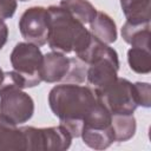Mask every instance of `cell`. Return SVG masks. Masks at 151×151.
I'll list each match as a JSON object with an SVG mask.
<instances>
[{
    "label": "cell",
    "mask_w": 151,
    "mask_h": 151,
    "mask_svg": "<svg viewBox=\"0 0 151 151\" xmlns=\"http://www.w3.org/2000/svg\"><path fill=\"white\" fill-rule=\"evenodd\" d=\"M98 101V96L91 86L76 83L55 85L48 93L51 111L73 138L80 137L84 120Z\"/></svg>",
    "instance_id": "1"
},
{
    "label": "cell",
    "mask_w": 151,
    "mask_h": 151,
    "mask_svg": "<svg viewBox=\"0 0 151 151\" xmlns=\"http://www.w3.org/2000/svg\"><path fill=\"white\" fill-rule=\"evenodd\" d=\"M47 12L50 48L64 54L81 53L91 41V31L60 6H50Z\"/></svg>",
    "instance_id": "2"
},
{
    "label": "cell",
    "mask_w": 151,
    "mask_h": 151,
    "mask_svg": "<svg viewBox=\"0 0 151 151\" xmlns=\"http://www.w3.org/2000/svg\"><path fill=\"white\" fill-rule=\"evenodd\" d=\"M24 88L25 81L18 72H5L0 85V114L17 125L27 123L34 113V101Z\"/></svg>",
    "instance_id": "3"
},
{
    "label": "cell",
    "mask_w": 151,
    "mask_h": 151,
    "mask_svg": "<svg viewBox=\"0 0 151 151\" xmlns=\"http://www.w3.org/2000/svg\"><path fill=\"white\" fill-rule=\"evenodd\" d=\"M42 55L39 46L27 41L18 42L13 47L9 60L13 70L22 77L26 88L38 86L42 81L40 76Z\"/></svg>",
    "instance_id": "4"
},
{
    "label": "cell",
    "mask_w": 151,
    "mask_h": 151,
    "mask_svg": "<svg viewBox=\"0 0 151 151\" xmlns=\"http://www.w3.org/2000/svg\"><path fill=\"white\" fill-rule=\"evenodd\" d=\"M26 151H64L71 146L73 137L68 130L59 124L50 127L21 126Z\"/></svg>",
    "instance_id": "5"
},
{
    "label": "cell",
    "mask_w": 151,
    "mask_h": 151,
    "mask_svg": "<svg viewBox=\"0 0 151 151\" xmlns=\"http://www.w3.org/2000/svg\"><path fill=\"white\" fill-rule=\"evenodd\" d=\"M96 93L111 114H133L138 107L134 84L125 78L118 77L109 87Z\"/></svg>",
    "instance_id": "6"
},
{
    "label": "cell",
    "mask_w": 151,
    "mask_h": 151,
    "mask_svg": "<svg viewBox=\"0 0 151 151\" xmlns=\"http://www.w3.org/2000/svg\"><path fill=\"white\" fill-rule=\"evenodd\" d=\"M19 31L25 41L37 46L47 44L48 38V12L46 7L32 6L21 14Z\"/></svg>",
    "instance_id": "7"
},
{
    "label": "cell",
    "mask_w": 151,
    "mask_h": 151,
    "mask_svg": "<svg viewBox=\"0 0 151 151\" xmlns=\"http://www.w3.org/2000/svg\"><path fill=\"white\" fill-rule=\"evenodd\" d=\"M71 66V58L60 52H48L42 55L40 76L42 81L53 84L65 80Z\"/></svg>",
    "instance_id": "8"
},
{
    "label": "cell",
    "mask_w": 151,
    "mask_h": 151,
    "mask_svg": "<svg viewBox=\"0 0 151 151\" xmlns=\"http://www.w3.org/2000/svg\"><path fill=\"white\" fill-rule=\"evenodd\" d=\"M26 151V140L22 129L0 114V151Z\"/></svg>",
    "instance_id": "9"
},
{
    "label": "cell",
    "mask_w": 151,
    "mask_h": 151,
    "mask_svg": "<svg viewBox=\"0 0 151 151\" xmlns=\"http://www.w3.org/2000/svg\"><path fill=\"white\" fill-rule=\"evenodd\" d=\"M122 38L125 42L131 45V47H146L150 48L151 38V24H132L125 21L122 27Z\"/></svg>",
    "instance_id": "10"
},
{
    "label": "cell",
    "mask_w": 151,
    "mask_h": 151,
    "mask_svg": "<svg viewBox=\"0 0 151 151\" xmlns=\"http://www.w3.org/2000/svg\"><path fill=\"white\" fill-rule=\"evenodd\" d=\"M91 33L105 44H112L117 40V26L113 19L105 12L97 11L96 17L90 22Z\"/></svg>",
    "instance_id": "11"
},
{
    "label": "cell",
    "mask_w": 151,
    "mask_h": 151,
    "mask_svg": "<svg viewBox=\"0 0 151 151\" xmlns=\"http://www.w3.org/2000/svg\"><path fill=\"white\" fill-rule=\"evenodd\" d=\"M80 137L85 145L94 150H105L114 143L112 125L106 127H83Z\"/></svg>",
    "instance_id": "12"
},
{
    "label": "cell",
    "mask_w": 151,
    "mask_h": 151,
    "mask_svg": "<svg viewBox=\"0 0 151 151\" xmlns=\"http://www.w3.org/2000/svg\"><path fill=\"white\" fill-rule=\"evenodd\" d=\"M111 125L114 133V142L122 143L131 139L137 130V122L133 114H111Z\"/></svg>",
    "instance_id": "13"
},
{
    "label": "cell",
    "mask_w": 151,
    "mask_h": 151,
    "mask_svg": "<svg viewBox=\"0 0 151 151\" xmlns=\"http://www.w3.org/2000/svg\"><path fill=\"white\" fill-rule=\"evenodd\" d=\"M59 6L84 25L90 24L97 14V8L88 0H61Z\"/></svg>",
    "instance_id": "14"
},
{
    "label": "cell",
    "mask_w": 151,
    "mask_h": 151,
    "mask_svg": "<svg viewBox=\"0 0 151 151\" xmlns=\"http://www.w3.org/2000/svg\"><path fill=\"white\" fill-rule=\"evenodd\" d=\"M127 63L130 68L138 74L151 72V53L146 47H131L127 51Z\"/></svg>",
    "instance_id": "15"
},
{
    "label": "cell",
    "mask_w": 151,
    "mask_h": 151,
    "mask_svg": "<svg viewBox=\"0 0 151 151\" xmlns=\"http://www.w3.org/2000/svg\"><path fill=\"white\" fill-rule=\"evenodd\" d=\"M134 88L138 99V106L150 107L151 106V85L149 83L137 81L134 83Z\"/></svg>",
    "instance_id": "16"
},
{
    "label": "cell",
    "mask_w": 151,
    "mask_h": 151,
    "mask_svg": "<svg viewBox=\"0 0 151 151\" xmlns=\"http://www.w3.org/2000/svg\"><path fill=\"white\" fill-rule=\"evenodd\" d=\"M18 7L17 0H0V20L5 21L14 15Z\"/></svg>",
    "instance_id": "17"
},
{
    "label": "cell",
    "mask_w": 151,
    "mask_h": 151,
    "mask_svg": "<svg viewBox=\"0 0 151 151\" xmlns=\"http://www.w3.org/2000/svg\"><path fill=\"white\" fill-rule=\"evenodd\" d=\"M8 39V26L6 25L5 21L0 20V50L6 45Z\"/></svg>",
    "instance_id": "18"
},
{
    "label": "cell",
    "mask_w": 151,
    "mask_h": 151,
    "mask_svg": "<svg viewBox=\"0 0 151 151\" xmlns=\"http://www.w3.org/2000/svg\"><path fill=\"white\" fill-rule=\"evenodd\" d=\"M4 74H5V72H4L2 68L0 67V85H1V83H2V80H4Z\"/></svg>",
    "instance_id": "19"
},
{
    "label": "cell",
    "mask_w": 151,
    "mask_h": 151,
    "mask_svg": "<svg viewBox=\"0 0 151 151\" xmlns=\"http://www.w3.org/2000/svg\"><path fill=\"white\" fill-rule=\"evenodd\" d=\"M19 1H29V0H19Z\"/></svg>",
    "instance_id": "20"
},
{
    "label": "cell",
    "mask_w": 151,
    "mask_h": 151,
    "mask_svg": "<svg viewBox=\"0 0 151 151\" xmlns=\"http://www.w3.org/2000/svg\"><path fill=\"white\" fill-rule=\"evenodd\" d=\"M122 1H126V0H120V2H122Z\"/></svg>",
    "instance_id": "21"
}]
</instances>
